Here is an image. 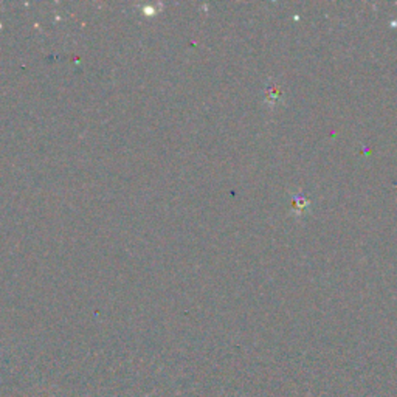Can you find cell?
I'll list each match as a JSON object with an SVG mask.
<instances>
[{"label": "cell", "mask_w": 397, "mask_h": 397, "mask_svg": "<svg viewBox=\"0 0 397 397\" xmlns=\"http://www.w3.org/2000/svg\"><path fill=\"white\" fill-rule=\"evenodd\" d=\"M306 199H303V197H297L295 199V207L298 208V210H303L304 207H306Z\"/></svg>", "instance_id": "1"}]
</instances>
